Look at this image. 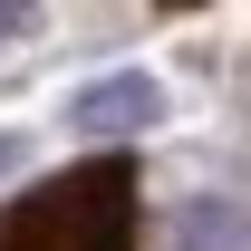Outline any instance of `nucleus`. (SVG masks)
I'll return each mask as SVG.
<instances>
[{"instance_id": "nucleus-2", "label": "nucleus", "mask_w": 251, "mask_h": 251, "mask_svg": "<svg viewBox=\"0 0 251 251\" xmlns=\"http://www.w3.org/2000/svg\"><path fill=\"white\" fill-rule=\"evenodd\" d=\"M164 116H174V97H164L155 68H106V77H87V87H68V106H58V126L87 135L97 155H126V145L155 135Z\"/></svg>"}, {"instance_id": "nucleus-4", "label": "nucleus", "mask_w": 251, "mask_h": 251, "mask_svg": "<svg viewBox=\"0 0 251 251\" xmlns=\"http://www.w3.org/2000/svg\"><path fill=\"white\" fill-rule=\"evenodd\" d=\"M20 164H29V135H20V126H0V184H10Z\"/></svg>"}, {"instance_id": "nucleus-1", "label": "nucleus", "mask_w": 251, "mask_h": 251, "mask_svg": "<svg viewBox=\"0 0 251 251\" xmlns=\"http://www.w3.org/2000/svg\"><path fill=\"white\" fill-rule=\"evenodd\" d=\"M135 222H145L135 155H87L0 213V251H135Z\"/></svg>"}, {"instance_id": "nucleus-3", "label": "nucleus", "mask_w": 251, "mask_h": 251, "mask_svg": "<svg viewBox=\"0 0 251 251\" xmlns=\"http://www.w3.org/2000/svg\"><path fill=\"white\" fill-rule=\"evenodd\" d=\"M164 251H251V213L232 193H193L174 213V232H164Z\"/></svg>"}]
</instances>
